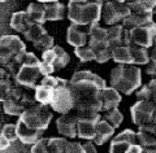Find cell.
Returning <instances> with one entry per match:
<instances>
[{"instance_id": "1", "label": "cell", "mask_w": 156, "mask_h": 153, "mask_svg": "<svg viewBox=\"0 0 156 153\" xmlns=\"http://www.w3.org/2000/svg\"><path fill=\"white\" fill-rule=\"evenodd\" d=\"M76 97V110L101 112V90L107 83L90 70L76 71L69 79Z\"/></svg>"}, {"instance_id": "2", "label": "cell", "mask_w": 156, "mask_h": 153, "mask_svg": "<svg viewBox=\"0 0 156 153\" xmlns=\"http://www.w3.org/2000/svg\"><path fill=\"white\" fill-rule=\"evenodd\" d=\"M109 83L121 95H131L142 86V70L134 64H117L111 70Z\"/></svg>"}, {"instance_id": "3", "label": "cell", "mask_w": 156, "mask_h": 153, "mask_svg": "<svg viewBox=\"0 0 156 153\" xmlns=\"http://www.w3.org/2000/svg\"><path fill=\"white\" fill-rule=\"evenodd\" d=\"M26 46L18 35H3L0 38V66L5 68L14 77L26 53Z\"/></svg>"}, {"instance_id": "4", "label": "cell", "mask_w": 156, "mask_h": 153, "mask_svg": "<svg viewBox=\"0 0 156 153\" xmlns=\"http://www.w3.org/2000/svg\"><path fill=\"white\" fill-rule=\"evenodd\" d=\"M68 18L72 23L91 26L101 18V5L89 0H68Z\"/></svg>"}, {"instance_id": "5", "label": "cell", "mask_w": 156, "mask_h": 153, "mask_svg": "<svg viewBox=\"0 0 156 153\" xmlns=\"http://www.w3.org/2000/svg\"><path fill=\"white\" fill-rule=\"evenodd\" d=\"M43 77L46 75L43 73L41 58H38L35 53L26 52L16 75H14L17 83L25 87L26 90H35V87L42 81Z\"/></svg>"}, {"instance_id": "6", "label": "cell", "mask_w": 156, "mask_h": 153, "mask_svg": "<svg viewBox=\"0 0 156 153\" xmlns=\"http://www.w3.org/2000/svg\"><path fill=\"white\" fill-rule=\"evenodd\" d=\"M18 120L30 129L46 131L52 121V112L48 105L35 103L34 105L26 108V110L20 116Z\"/></svg>"}, {"instance_id": "7", "label": "cell", "mask_w": 156, "mask_h": 153, "mask_svg": "<svg viewBox=\"0 0 156 153\" xmlns=\"http://www.w3.org/2000/svg\"><path fill=\"white\" fill-rule=\"evenodd\" d=\"M50 106L55 112L60 113V114L68 113L76 108L74 92H73V88L69 81L60 78L57 86L53 88V96Z\"/></svg>"}, {"instance_id": "8", "label": "cell", "mask_w": 156, "mask_h": 153, "mask_svg": "<svg viewBox=\"0 0 156 153\" xmlns=\"http://www.w3.org/2000/svg\"><path fill=\"white\" fill-rule=\"evenodd\" d=\"M156 38V22H151L146 26L133 27L130 30L124 31V43L122 44H134V46L151 48L154 46Z\"/></svg>"}, {"instance_id": "9", "label": "cell", "mask_w": 156, "mask_h": 153, "mask_svg": "<svg viewBox=\"0 0 156 153\" xmlns=\"http://www.w3.org/2000/svg\"><path fill=\"white\" fill-rule=\"evenodd\" d=\"M35 103H37L35 99L29 95L26 92V88L21 86L11 97L8 99V100H5L3 103L2 108H3V110L5 114L20 117L26 110V108L34 105Z\"/></svg>"}, {"instance_id": "10", "label": "cell", "mask_w": 156, "mask_h": 153, "mask_svg": "<svg viewBox=\"0 0 156 153\" xmlns=\"http://www.w3.org/2000/svg\"><path fill=\"white\" fill-rule=\"evenodd\" d=\"M131 9L128 3L104 2L101 5V21L107 26L122 23V21L130 14Z\"/></svg>"}, {"instance_id": "11", "label": "cell", "mask_w": 156, "mask_h": 153, "mask_svg": "<svg viewBox=\"0 0 156 153\" xmlns=\"http://www.w3.org/2000/svg\"><path fill=\"white\" fill-rule=\"evenodd\" d=\"M155 106L156 104L148 100H138L130 108L131 121L136 126H143L155 121Z\"/></svg>"}, {"instance_id": "12", "label": "cell", "mask_w": 156, "mask_h": 153, "mask_svg": "<svg viewBox=\"0 0 156 153\" xmlns=\"http://www.w3.org/2000/svg\"><path fill=\"white\" fill-rule=\"evenodd\" d=\"M77 123H78V114L73 109L68 113H64L57 118L56 129L60 132L61 136L66 137L69 140L77 139Z\"/></svg>"}, {"instance_id": "13", "label": "cell", "mask_w": 156, "mask_h": 153, "mask_svg": "<svg viewBox=\"0 0 156 153\" xmlns=\"http://www.w3.org/2000/svg\"><path fill=\"white\" fill-rule=\"evenodd\" d=\"M133 144H136V132L126 129L111 139L109 153H126L128 148Z\"/></svg>"}, {"instance_id": "14", "label": "cell", "mask_w": 156, "mask_h": 153, "mask_svg": "<svg viewBox=\"0 0 156 153\" xmlns=\"http://www.w3.org/2000/svg\"><path fill=\"white\" fill-rule=\"evenodd\" d=\"M89 34L90 26L70 23L66 30V42L74 48L86 46L89 43Z\"/></svg>"}, {"instance_id": "15", "label": "cell", "mask_w": 156, "mask_h": 153, "mask_svg": "<svg viewBox=\"0 0 156 153\" xmlns=\"http://www.w3.org/2000/svg\"><path fill=\"white\" fill-rule=\"evenodd\" d=\"M89 46L94 49V53L103 51V49H109L107 44V29L105 26L98 22L90 26V34H89Z\"/></svg>"}, {"instance_id": "16", "label": "cell", "mask_w": 156, "mask_h": 153, "mask_svg": "<svg viewBox=\"0 0 156 153\" xmlns=\"http://www.w3.org/2000/svg\"><path fill=\"white\" fill-rule=\"evenodd\" d=\"M20 86L21 85L17 83L16 78L5 68L0 66V103L8 100Z\"/></svg>"}, {"instance_id": "17", "label": "cell", "mask_w": 156, "mask_h": 153, "mask_svg": "<svg viewBox=\"0 0 156 153\" xmlns=\"http://www.w3.org/2000/svg\"><path fill=\"white\" fill-rule=\"evenodd\" d=\"M136 144L143 148L156 147V121L139 126V130L136 131Z\"/></svg>"}, {"instance_id": "18", "label": "cell", "mask_w": 156, "mask_h": 153, "mask_svg": "<svg viewBox=\"0 0 156 153\" xmlns=\"http://www.w3.org/2000/svg\"><path fill=\"white\" fill-rule=\"evenodd\" d=\"M151 22H154V12H135L131 11L130 14L122 21V26L126 30H130L133 27L146 26Z\"/></svg>"}, {"instance_id": "19", "label": "cell", "mask_w": 156, "mask_h": 153, "mask_svg": "<svg viewBox=\"0 0 156 153\" xmlns=\"http://www.w3.org/2000/svg\"><path fill=\"white\" fill-rule=\"evenodd\" d=\"M16 127H17L18 140H21V143H23V144H35L39 139L43 137V132H44L41 130L30 129V127H27L25 123H22L20 120L16 123Z\"/></svg>"}, {"instance_id": "20", "label": "cell", "mask_w": 156, "mask_h": 153, "mask_svg": "<svg viewBox=\"0 0 156 153\" xmlns=\"http://www.w3.org/2000/svg\"><path fill=\"white\" fill-rule=\"evenodd\" d=\"M122 96L113 87H104L101 90V112L116 109L120 105Z\"/></svg>"}, {"instance_id": "21", "label": "cell", "mask_w": 156, "mask_h": 153, "mask_svg": "<svg viewBox=\"0 0 156 153\" xmlns=\"http://www.w3.org/2000/svg\"><path fill=\"white\" fill-rule=\"evenodd\" d=\"M115 127L109 125L108 122L103 118H100L99 121L96 122V134L94 137V144L95 145H103L105 144L109 139H112V136L115 134Z\"/></svg>"}, {"instance_id": "22", "label": "cell", "mask_w": 156, "mask_h": 153, "mask_svg": "<svg viewBox=\"0 0 156 153\" xmlns=\"http://www.w3.org/2000/svg\"><path fill=\"white\" fill-rule=\"evenodd\" d=\"M34 23V21L31 19V17L27 14L26 11H20L12 14L11 18V27L13 29L16 33L20 34H25L30 26Z\"/></svg>"}, {"instance_id": "23", "label": "cell", "mask_w": 156, "mask_h": 153, "mask_svg": "<svg viewBox=\"0 0 156 153\" xmlns=\"http://www.w3.org/2000/svg\"><path fill=\"white\" fill-rule=\"evenodd\" d=\"M46 21H61L66 17V5L61 2L44 3Z\"/></svg>"}, {"instance_id": "24", "label": "cell", "mask_w": 156, "mask_h": 153, "mask_svg": "<svg viewBox=\"0 0 156 153\" xmlns=\"http://www.w3.org/2000/svg\"><path fill=\"white\" fill-rule=\"evenodd\" d=\"M107 29V44L108 48L113 49L117 46H121L124 43V31L125 27L122 26V23L119 25H112V26H105Z\"/></svg>"}, {"instance_id": "25", "label": "cell", "mask_w": 156, "mask_h": 153, "mask_svg": "<svg viewBox=\"0 0 156 153\" xmlns=\"http://www.w3.org/2000/svg\"><path fill=\"white\" fill-rule=\"evenodd\" d=\"M112 60L116 64H133V52L130 44H121L112 49Z\"/></svg>"}, {"instance_id": "26", "label": "cell", "mask_w": 156, "mask_h": 153, "mask_svg": "<svg viewBox=\"0 0 156 153\" xmlns=\"http://www.w3.org/2000/svg\"><path fill=\"white\" fill-rule=\"evenodd\" d=\"M135 95L138 97V100H148L156 104V79L155 78L148 81L146 85L140 86L136 90Z\"/></svg>"}, {"instance_id": "27", "label": "cell", "mask_w": 156, "mask_h": 153, "mask_svg": "<svg viewBox=\"0 0 156 153\" xmlns=\"http://www.w3.org/2000/svg\"><path fill=\"white\" fill-rule=\"evenodd\" d=\"M53 88L55 87H51L48 85H42V83H39V85L35 87V95H34L35 101L39 103V104L50 106L52 96H53Z\"/></svg>"}, {"instance_id": "28", "label": "cell", "mask_w": 156, "mask_h": 153, "mask_svg": "<svg viewBox=\"0 0 156 153\" xmlns=\"http://www.w3.org/2000/svg\"><path fill=\"white\" fill-rule=\"evenodd\" d=\"M27 14L31 17L34 22L44 23L46 22V8L44 3H30L26 9Z\"/></svg>"}, {"instance_id": "29", "label": "cell", "mask_w": 156, "mask_h": 153, "mask_svg": "<svg viewBox=\"0 0 156 153\" xmlns=\"http://www.w3.org/2000/svg\"><path fill=\"white\" fill-rule=\"evenodd\" d=\"M130 46H131V52H133V64L138 66H144L151 60L148 48L134 46V44H130Z\"/></svg>"}, {"instance_id": "30", "label": "cell", "mask_w": 156, "mask_h": 153, "mask_svg": "<svg viewBox=\"0 0 156 153\" xmlns=\"http://www.w3.org/2000/svg\"><path fill=\"white\" fill-rule=\"evenodd\" d=\"M128 5L135 12H154L156 8V0H129Z\"/></svg>"}, {"instance_id": "31", "label": "cell", "mask_w": 156, "mask_h": 153, "mask_svg": "<svg viewBox=\"0 0 156 153\" xmlns=\"http://www.w3.org/2000/svg\"><path fill=\"white\" fill-rule=\"evenodd\" d=\"M68 141H69V139H66L64 136L48 137V143H47L48 153H65Z\"/></svg>"}, {"instance_id": "32", "label": "cell", "mask_w": 156, "mask_h": 153, "mask_svg": "<svg viewBox=\"0 0 156 153\" xmlns=\"http://www.w3.org/2000/svg\"><path fill=\"white\" fill-rule=\"evenodd\" d=\"M44 34H47V30L44 29V26H43V23L34 22L30 26V29H29L25 34H22V35L25 37V39L27 42L34 43V42H37L42 35H44Z\"/></svg>"}, {"instance_id": "33", "label": "cell", "mask_w": 156, "mask_h": 153, "mask_svg": "<svg viewBox=\"0 0 156 153\" xmlns=\"http://www.w3.org/2000/svg\"><path fill=\"white\" fill-rule=\"evenodd\" d=\"M103 114H101V118L103 120H105L107 122L109 123V125H112L115 127V129H117V127H120V125L124 121V116L122 113H121L119 109H112V110H107V112H101Z\"/></svg>"}, {"instance_id": "34", "label": "cell", "mask_w": 156, "mask_h": 153, "mask_svg": "<svg viewBox=\"0 0 156 153\" xmlns=\"http://www.w3.org/2000/svg\"><path fill=\"white\" fill-rule=\"evenodd\" d=\"M53 49H55V53H56V71H58L61 69H64L70 62V57H69V53L60 46H53Z\"/></svg>"}, {"instance_id": "35", "label": "cell", "mask_w": 156, "mask_h": 153, "mask_svg": "<svg viewBox=\"0 0 156 153\" xmlns=\"http://www.w3.org/2000/svg\"><path fill=\"white\" fill-rule=\"evenodd\" d=\"M74 55L77 56V58L81 62H89V61H92L95 58L94 49H92L89 44L82 46V47H78V48H74Z\"/></svg>"}, {"instance_id": "36", "label": "cell", "mask_w": 156, "mask_h": 153, "mask_svg": "<svg viewBox=\"0 0 156 153\" xmlns=\"http://www.w3.org/2000/svg\"><path fill=\"white\" fill-rule=\"evenodd\" d=\"M33 44H34V47H35L37 49L44 52V51H47V49L53 48V46H55V39H53V37H51L50 34L47 33V34H44V35H42L37 42H34Z\"/></svg>"}, {"instance_id": "37", "label": "cell", "mask_w": 156, "mask_h": 153, "mask_svg": "<svg viewBox=\"0 0 156 153\" xmlns=\"http://www.w3.org/2000/svg\"><path fill=\"white\" fill-rule=\"evenodd\" d=\"M2 135L5 136L11 143L12 141H16L18 139L16 125H13V123H8V125H5V126L3 127V130H2Z\"/></svg>"}, {"instance_id": "38", "label": "cell", "mask_w": 156, "mask_h": 153, "mask_svg": "<svg viewBox=\"0 0 156 153\" xmlns=\"http://www.w3.org/2000/svg\"><path fill=\"white\" fill-rule=\"evenodd\" d=\"M65 153H85L83 144H81V143L77 140H69L68 141Z\"/></svg>"}, {"instance_id": "39", "label": "cell", "mask_w": 156, "mask_h": 153, "mask_svg": "<svg viewBox=\"0 0 156 153\" xmlns=\"http://www.w3.org/2000/svg\"><path fill=\"white\" fill-rule=\"evenodd\" d=\"M47 143L48 139H39L35 144H33L31 147V153H48V148H47Z\"/></svg>"}, {"instance_id": "40", "label": "cell", "mask_w": 156, "mask_h": 153, "mask_svg": "<svg viewBox=\"0 0 156 153\" xmlns=\"http://www.w3.org/2000/svg\"><path fill=\"white\" fill-rule=\"evenodd\" d=\"M144 71L147 75L155 78L156 77V61H154L152 58H151V60L144 65Z\"/></svg>"}, {"instance_id": "41", "label": "cell", "mask_w": 156, "mask_h": 153, "mask_svg": "<svg viewBox=\"0 0 156 153\" xmlns=\"http://www.w3.org/2000/svg\"><path fill=\"white\" fill-rule=\"evenodd\" d=\"M83 149H85V153H98L94 141L86 140V143H83Z\"/></svg>"}, {"instance_id": "42", "label": "cell", "mask_w": 156, "mask_h": 153, "mask_svg": "<svg viewBox=\"0 0 156 153\" xmlns=\"http://www.w3.org/2000/svg\"><path fill=\"white\" fill-rule=\"evenodd\" d=\"M9 145H11V141H9L4 135L0 134V151H5Z\"/></svg>"}, {"instance_id": "43", "label": "cell", "mask_w": 156, "mask_h": 153, "mask_svg": "<svg viewBox=\"0 0 156 153\" xmlns=\"http://www.w3.org/2000/svg\"><path fill=\"white\" fill-rule=\"evenodd\" d=\"M143 152V147H140L139 144H133L128 148L126 153H142Z\"/></svg>"}, {"instance_id": "44", "label": "cell", "mask_w": 156, "mask_h": 153, "mask_svg": "<svg viewBox=\"0 0 156 153\" xmlns=\"http://www.w3.org/2000/svg\"><path fill=\"white\" fill-rule=\"evenodd\" d=\"M150 56L154 61H156V38H155V42H154V46L151 47V51H150Z\"/></svg>"}, {"instance_id": "45", "label": "cell", "mask_w": 156, "mask_h": 153, "mask_svg": "<svg viewBox=\"0 0 156 153\" xmlns=\"http://www.w3.org/2000/svg\"><path fill=\"white\" fill-rule=\"evenodd\" d=\"M142 153H156V147L152 148H143V152Z\"/></svg>"}, {"instance_id": "46", "label": "cell", "mask_w": 156, "mask_h": 153, "mask_svg": "<svg viewBox=\"0 0 156 153\" xmlns=\"http://www.w3.org/2000/svg\"><path fill=\"white\" fill-rule=\"evenodd\" d=\"M89 2H91V3H96V4H100V5H103L104 0H89Z\"/></svg>"}, {"instance_id": "47", "label": "cell", "mask_w": 156, "mask_h": 153, "mask_svg": "<svg viewBox=\"0 0 156 153\" xmlns=\"http://www.w3.org/2000/svg\"><path fill=\"white\" fill-rule=\"evenodd\" d=\"M39 3H51V2H58V0H37Z\"/></svg>"}, {"instance_id": "48", "label": "cell", "mask_w": 156, "mask_h": 153, "mask_svg": "<svg viewBox=\"0 0 156 153\" xmlns=\"http://www.w3.org/2000/svg\"><path fill=\"white\" fill-rule=\"evenodd\" d=\"M104 2H117V3H126V0H104Z\"/></svg>"}, {"instance_id": "49", "label": "cell", "mask_w": 156, "mask_h": 153, "mask_svg": "<svg viewBox=\"0 0 156 153\" xmlns=\"http://www.w3.org/2000/svg\"><path fill=\"white\" fill-rule=\"evenodd\" d=\"M4 2H7V0H0V3H4Z\"/></svg>"}, {"instance_id": "50", "label": "cell", "mask_w": 156, "mask_h": 153, "mask_svg": "<svg viewBox=\"0 0 156 153\" xmlns=\"http://www.w3.org/2000/svg\"><path fill=\"white\" fill-rule=\"evenodd\" d=\"M128 2H129V0H126V3H128Z\"/></svg>"}, {"instance_id": "51", "label": "cell", "mask_w": 156, "mask_h": 153, "mask_svg": "<svg viewBox=\"0 0 156 153\" xmlns=\"http://www.w3.org/2000/svg\"><path fill=\"white\" fill-rule=\"evenodd\" d=\"M0 109H2V105H0Z\"/></svg>"}, {"instance_id": "52", "label": "cell", "mask_w": 156, "mask_h": 153, "mask_svg": "<svg viewBox=\"0 0 156 153\" xmlns=\"http://www.w3.org/2000/svg\"><path fill=\"white\" fill-rule=\"evenodd\" d=\"M155 79H156V77H155Z\"/></svg>"}, {"instance_id": "53", "label": "cell", "mask_w": 156, "mask_h": 153, "mask_svg": "<svg viewBox=\"0 0 156 153\" xmlns=\"http://www.w3.org/2000/svg\"><path fill=\"white\" fill-rule=\"evenodd\" d=\"M155 14H156V13H155Z\"/></svg>"}]
</instances>
